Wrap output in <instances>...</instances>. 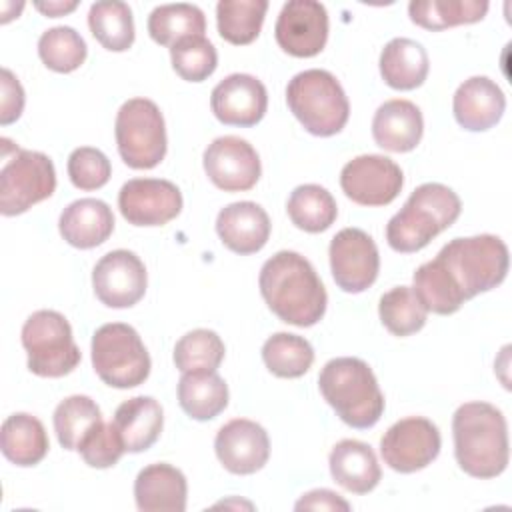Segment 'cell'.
<instances>
[{
	"label": "cell",
	"mask_w": 512,
	"mask_h": 512,
	"mask_svg": "<svg viewBox=\"0 0 512 512\" xmlns=\"http://www.w3.org/2000/svg\"><path fill=\"white\" fill-rule=\"evenodd\" d=\"M258 286L268 308L286 324L308 328L326 312V288L314 266L298 252L280 250L268 258L260 268Z\"/></svg>",
	"instance_id": "cell-1"
},
{
	"label": "cell",
	"mask_w": 512,
	"mask_h": 512,
	"mask_svg": "<svg viewBox=\"0 0 512 512\" xmlns=\"http://www.w3.org/2000/svg\"><path fill=\"white\" fill-rule=\"evenodd\" d=\"M432 266L460 304L504 282L508 274V246L494 234L454 238L440 248Z\"/></svg>",
	"instance_id": "cell-2"
},
{
	"label": "cell",
	"mask_w": 512,
	"mask_h": 512,
	"mask_svg": "<svg viewBox=\"0 0 512 512\" xmlns=\"http://www.w3.org/2000/svg\"><path fill=\"white\" fill-rule=\"evenodd\" d=\"M454 456L474 478H496L508 466V426L504 414L488 402H466L452 418Z\"/></svg>",
	"instance_id": "cell-3"
},
{
	"label": "cell",
	"mask_w": 512,
	"mask_h": 512,
	"mask_svg": "<svg viewBox=\"0 0 512 512\" xmlns=\"http://www.w3.org/2000/svg\"><path fill=\"white\" fill-rule=\"evenodd\" d=\"M462 210L458 194L440 184H420L386 224V242L392 250L410 254L426 248L432 238L450 228Z\"/></svg>",
	"instance_id": "cell-4"
},
{
	"label": "cell",
	"mask_w": 512,
	"mask_h": 512,
	"mask_svg": "<svg viewBox=\"0 0 512 512\" xmlns=\"http://www.w3.org/2000/svg\"><path fill=\"white\" fill-rule=\"evenodd\" d=\"M324 400L336 416L358 430L372 428L384 412V394L372 368L354 356L332 358L318 376Z\"/></svg>",
	"instance_id": "cell-5"
},
{
	"label": "cell",
	"mask_w": 512,
	"mask_h": 512,
	"mask_svg": "<svg viewBox=\"0 0 512 512\" xmlns=\"http://www.w3.org/2000/svg\"><path fill=\"white\" fill-rule=\"evenodd\" d=\"M286 102L296 120L322 138L338 134L350 116L344 88L334 74L320 68L298 72L286 86Z\"/></svg>",
	"instance_id": "cell-6"
},
{
	"label": "cell",
	"mask_w": 512,
	"mask_h": 512,
	"mask_svg": "<svg viewBox=\"0 0 512 512\" xmlns=\"http://www.w3.org/2000/svg\"><path fill=\"white\" fill-rule=\"evenodd\" d=\"M92 366L112 388L140 386L150 374V354L130 324H102L92 336Z\"/></svg>",
	"instance_id": "cell-7"
},
{
	"label": "cell",
	"mask_w": 512,
	"mask_h": 512,
	"mask_svg": "<svg viewBox=\"0 0 512 512\" xmlns=\"http://www.w3.org/2000/svg\"><path fill=\"white\" fill-rule=\"evenodd\" d=\"M22 346L28 370L42 378H60L80 364V348L68 320L56 310H36L22 326Z\"/></svg>",
	"instance_id": "cell-8"
},
{
	"label": "cell",
	"mask_w": 512,
	"mask_h": 512,
	"mask_svg": "<svg viewBox=\"0 0 512 512\" xmlns=\"http://www.w3.org/2000/svg\"><path fill=\"white\" fill-rule=\"evenodd\" d=\"M114 136L120 158L134 170H150L166 156L164 116L148 98H130L120 106Z\"/></svg>",
	"instance_id": "cell-9"
},
{
	"label": "cell",
	"mask_w": 512,
	"mask_h": 512,
	"mask_svg": "<svg viewBox=\"0 0 512 512\" xmlns=\"http://www.w3.org/2000/svg\"><path fill=\"white\" fill-rule=\"evenodd\" d=\"M54 190L56 170L52 160L42 152L16 146L0 170V212L18 216L50 198Z\"/></svg>",
	"instance_id": "cell-10"
},
{
	"label": "cell",
	"mask_w": 512,
	"mask_h": 512,
	"mask_svg": "<svg viewBox=\"0 0 512 512\" xmlns=\"http://www.w3.org/2000/svg\"><path fill=\"white\" fill-rule=\"evenodd\" d=\"M442 438L438 426L424 416H408L394 422L380 440V454L388 468L412 474L436 460Z\"/></svg>",
	"instance_id": "cell-11"
},
{
	"label": "cell",
	"mask_w": 512,
	"mask_h": 512,
	"mask_svg": "<svg viewBox=\"0 0 512 512\" xmlns=\"http://www.w3.org/2000/svg\"><path fill=\"white\" fill-rule=\"evenodd\" d=\"M332 278L348 294L370 288L380 270V254L372 236L360 228H342L328 248Z\"/></svg>",
	"instance_id": "cell-12"
},
{
	"label": "cell",
	"mask_w": 512,
	"mask_h": 512,
	"mask_svg": "<svg viewBox=\"0 0 512 512\" xmlns=\"http://www.w3.org/2000/svg\"><path fill=\"white\" fill-rule=\"evenodd\" d=\"M404 174L400 166L382 154H362L344 164L340 172L342 192L360 206H386L400 194Z\"/></svg>",
	"instance_id": "cell-13"
},
{
	"label": "cell",
	"mask_w": 512,
	"mask_h": 512,
	"mask_svg": "<svg viewBox=\"0 0 512 512\" xmlns=\"http://www.w3.org/2000/svg\"><path fill=\"white\" fill-rule=\"evenodd\" d=\"M148 286L144 262L130 250H112L104 254L92 270V288L96 298L108 308H130L138 304Z\"/></svg>",
	"instance_id": "cell-14"
},
{
	"label": "cell",
	"mask_w": 512,
	"mask_h": 512,
	"mask_svg": "<svg viewBox=\"0 0 512 512\" xmlns=\"http://www.w3.org/2000/svg\"><path fill=\"white\" fill-rule=\"evenodd\" d=\"M210 182L224 192H244L256 186L262 174L260 156L240 136H220L208 144L202 156Z\"/></svg>",
	"instance_id": "cell-15"
},
{
	"label": "cell",
	"mask_w": 512,
	"mask_h": 512,
	"mask_svg": "<svg viewBox=\"0 0 512 512\" xmlns=\"http://www.w3.org/2000/svg\"><path fill=\"white\" fill-rule=\"evenodd\" d=\"M118 208L132 226H164L182 210L180 188L162 178H132L118 192Z\"/></svg>",
	"instance_id": "cell-16"
},
{
	"label": "cell",
	"mask_w": 512,
	"mask_h": 512,
	"mask_svg": "<svg viewBox=\"0 0 512 512\" xmlns=\"http://www.w3.org/2000/svg\"><path fill=\"white\" fill-rule=\"evenodd\" d=\"M274 36L278 46L296 58L320 54L328 40V12L316 0H290L282 6Z\"/></svg>",
	"instance_id": "cell-17"
},
{
	"label": "cell",
	"mask_w": 512,
	"mask_h": 512,
	"mask_svg": "<svg viewBox=\"0 0 512 512\" xmlns=\"http://www.w3.org/2000/svg\"><path fill=\"white\" fill-rule=\"evenodd\" d=\"M214 450L220 464L232 474H254L264 468L270 458L268 432L254 420L234 418L226 422L216 438Z\"/></svg>",
	"instance_id": "cell-18"
},
{
	"label": "cell",
	"mask_w": 512,
	"mask_h": 512,
	"mask_svg": "<svg viewBox=\"0 0 512 512\" xmlns=\"http://www.w3.org/2000/svg\"><path fill=\"white\" fill-rule=\"evenodd\" d=\"M212 114L228 126L248 128L258 124L268 108L266 86L252 74H230L210 94Z\"/></svg>",
	"instance_id": "cell-19"
},
{
	"label": "cell",
	"mask_w": 512,
	"mask_h": 512,
	"mask_svg": "<svg viewBox=\"0 0 512 512\" xmlns=\"http://www.w3.org/2000/svg\"><path fill=\"white\" fill-rule=\"evenodd\" d=\"M270 218L266 210L250 200L232 202L216 216V234L220 242L236 254H254L262 250L270 238Z\"/></svg>",
	"instance_id": "cell-20"
},
{
	"label": "cell",
	"mask_w": 512,
	"mask_h": 512,
	"mask_svg": "<svg viewBox=\"0 0 512 512\" xmlns=\"http://www.w3.org/2000/svg\"><path fill=\"white\" fill-rule=\"evenodd\" d=\"M452 110L464 130L484 132L500 122L506 110V96L488 76H472L456 88Z\"/></svg>",
	"instance_id": "cell-21"
},
{
	"label": "cell",
	"mask_w": 512,
	"mask_h": 512,
	"mask_svg": "<svg viewBox=\"0 0 512 512\" xmlns=\"http://www.w3.org/2000/svg\"><path fill=\"white\" fill-rule=\"evenodd\" d=\"M424 132V118L420 108L404 98L386 100L378 106L372 118V138L388 152L414 150Z\"/></svg>",
	"instance_id": "cell-22"
},
{
	"label": "cell",
	"mask_w": 512,
	"mask_h": 512,
	"mask_svg": "<svg viewBox=\"0 0 512 512\" xmlns=\"http://www.w3.org/2000/svg\"><path fill=\"white\" fill-rule=\"evenodd\" d=\"M186 494V476L166 462L142 468L134 480V498L142 512H184Z\"/></svg>",
	"instance_id": "cell-23"
},
{
	"label": "cell",
	"mask_w": 512,
	"mask_h": 512,
	"mask_svg": "<svg viewBox=\"0 0 512 512\" xmlns=\"http://www.w3.org/2000/svg\"><path fill=\"white\" fill-rule=\"evenodd\" d=\"M58 230L74 248H96L114 232V214L104 200L80 198L62 210Z\"/></svg>",
	"instance_id": "cell-24"
},
{
	"label": "cell",
	"mask_w": 512,
	"mask_h": 512,
	"mask_svg": "<svg viewBox=\"0 0 512 512\" xmlns=\"http://www.w3.org/2000/svg\"><path fill=\"white\" fill-rule=\"evenodd\" d=\"M330 474L336 484L352 494H368L382 478L374 450L360 440H340L328 458Z\"/></svg>",
	"instance_id": "cell-25"
},
{
	"label": "cell",
	"mask_w": 512,
	"mask_h": 512,
	"mask_svg": "<svg viewBox=\"0 0 512 512\" xmlns=\"http://www.w3.org/2000/svg\"><path fill=\"white\" fill-rule=\"evenodd\" d=\"M112 422L126 452L136 454L148 450L158 440L164 426V412L152 396H134L116 408Z\"/></svg>",
	"instance_id": "cell-26"
},
{
	"label": "cell",
	"mask_w": 512,
	"mask_h": 512,
	"mask_svg": "<svg viewBox=\"0 0 512 512\" xmlns=\"http://www.w3.org/2000/svg\"><path fill=\"white\" fill-rule=\"evenodd\" d=\"M430 70L424 46L410 38H392L380 52V76L394 90H414Z\"/></svg>",
	"instance_id": "cell-27"
},
{
	"label": "cell",
	"mask_w": 512,
	"mask_h": 512,
	"mask_svg": "<svg viewBox=\"0 0 512 512\" xmlns=\"http://www.w3.org/2000/svg\"><path fill=\"white\" fill-rule=\"evenodd\" d=\"M0 448L6 460L26 468L44 460L50 442L44 424L36 416L16 412L2 422Z\"/></svg>",
	"instance_id": "cell-28"
},
{
	"label": "cell",
	"mask_w": 512,
	"mask_h": 512,
	"mask_svg": "<svg viewBox=\"0 0 512 512\" xmlns=\"http://www.w3.org/2000/svg\"><path fill=\"white\" fill-rule=\"evenodd\" d=\"M178 404L194 420H212L228 406V386L216 370L182 372Z\"/></svg>",
	"instance_id": "cell-29"
},
{
	"label": "cell",
	"mask_w": 512,
	"mask_h": 512,
	"mask_svg": "<svg viewBox=\"0 0 512 512\" xmlns=\"http://www.w3.org/2000/svg\"><path fill=\"white\" fill-rule=\"evenodd\" d=\"M488 12L486 0H412L410 20L426 30H446L480 22Z\"/></svg>",
	"instance_id": "cell-30"
},
{
	"label": "cell",
	"mask_w": 512,
	"mask_h": 512,
	"mask_svg": "<svg viewBox=\"0 0 512 512\" xmlns=\"http://www.w3.org/2000/svg\"><path fill=\"white\" fill-rule=\"evenodd\" d=\"M286 210L292 224L310 234L328 230L338 216L334 196L318 184L296 186L288 196Z\"/></svg>",
	"instance_id": "cell-31"
},
{
	"label": "cell",
	"mask_w": 512,
	"mask_h": 512,
	"mask_svg": "<svg viewBox=\"0 0 512 512\" xmlns=\"http://www.w3.org/2000/svg\"><path fill=\"white\" fill-rule=\"evenodd\" d=\"M206 18L204 12L186 2L160 4L148 16V34L156 44L174 46L190 36H204Z\"/></svg>",
	"instance_id": "cell-32"
},
{
	"label": "cell",
	"mask_w": 512,
	"mask_h": 512,
	"mask_svg": "<svg viewBox=\"0 0 512 512\" xmlns=\"http://www.w3.org/2000/svg\"><path fill=\"white\" fill-rule=\"evenodd\" d=\"M88 26L92 36L110 52H124L134 42V18L126 2H94L88 12Z\"/></svg>",
	"instance_id": "cell-33"
},
{
	"label": "cell",
	"mask_w": 512,
	"mask_h": 512,
	"mask_svg": "<svg viewBox=\"0 0 512 512\" xmlns=\"http://www.w3.org/2000/svg\"><path fill=\"white\" fill-rule=\"evenodd\" d=\"M266 10V0H220L216 4L218 34L236 46L250 44L262 30Z\"/></svg>",
	"instance_id": "cell-34"
},
{
	"label": "cell",
	"mask_w": 512,
	"mask_h": 512,
	"mask_svg": "<svg viewBox=\"0 0 512 512\" xmlns=\"http://www.w3.org/2000/svg\"><path fill=\"white\" fill-rule=\"evenodd\" d=\"M54 432L64 450H78L82 440L102 422L98 404L84 394L64 398L54 410Z\"/></svg>",
	"instance_id": "cell-35"
},
{
	"label": "cell",
	"mask_w": 512,
	"mask_h": 512,
	"mask_svg": "<svg viewBox=\"0 0 512 512\" xmlns=\"http://www.w3.org/2000/svg\"><path fill=\"white\" fill-rule=\"evenodd\" d=\"M262 360L278 378H300L310 370L314 350L310 342L298 334L276 332L264 342Z\"/></svg>",
	"instance_id": "cell-36"
},
{
	"label": "cell",
	"mask_w": 512,
	"mask_h": 512,
	"mask_svg": "<svg viewBox=\"0 0 512 512\" xmlns=\"http://www.w3.org/2000/svg\"><path fill=\"white\" fill-rule=\"evenodd\" d=\"M378 314L390 334L404 338L424 328L428 310L410 286H396L382 294Z\"/></svg>",
	"instance_id": "cell-37"
},
{
	"label": "cell",
	"mask_w": 512,
	"mask_h": 512,
	"mask_svg": "<svg viewBox=\"0 0 512 512\" xmlns=\"http://www.w3.org/2000/svg\"><path fill=\"white\" fill-rule=\"evenodd\" d=\"M88 48L80 32L72 26H54L42 32L38 40V56L46 68L68 74L80 68L86 60Z\"/></svg>",
	"instance_id": "cell-38"
},
{
	"label": "cell",
	"mask_w": 512,
	"mask_h": 512,
	"mask_svg": "<svg viewBox=\"0 0 512 512\" xmlns=\"http://www.w3.org/2000/svg\"><path fill=\"white\" fill-rule=\"evenodd\" d=\"M222 338L208 328L186 332L174 346V364L180 372L216 370L224 360Z\"/></svg>",
	"instance_id": "cell-39"
},
{
	"label": "cell",
	"mask_w": 512,
	"mask_h": 512,
	"mask_svg": "<svg viewBox=\"0 0 512 512\" xmlns=\"http://www.w3.org/2000/svg\"><path fill=\"white\" fill-rule=\"evenodd\" d=\"M174 72L186 82H202L214 74L218 66V52L204 36H190L170 48Z\"/></svg>",
	"instance_id": "cell-40"
},
{
	"label": "cell",
	"mask_w": 512,
	"mask_h": 512,
	"mask_svg": "<svg viewBox=\"0 0 512 512\" xmlns=\"http://www.w3.org/2000/svg\"><path fill=\"white\" fill-rule=\"evenodd\" d=\"M66 168L70 182L80 190H98L110 180L112 174L108 156L92 146H80L72 150Z\"/></svg>",
	"instance_id": "cell-41"
},
{
	"label": "cell",
	"mask_w": 512,
	"mask_h": 512,
	"mask_svg": "<svg viewBox=\"0 0 512 512\" xmlns=\"http://www.w3.org/2000/svg\"><path fill=\"white\" fill-rule=\"evenodd\" d=\"M82 460L92 468H110L126 452L114 422H100L78 446Z\"/></svg>",
	"instance_id": "cell-42"
},
{
	"label": "cell",
	"mask_w": 512,
	"mask_h": 512,
	"mask_svg": "<svg viewBox=\"0 0 512 512\" xmlns=\"http://www.w3.org/2000/svg\"><path fill=\"white\" fill-rule=\"evenodd\" d=\"M24 110V88L18 78L2 68V98H0V124L8 126L22 116Z\"/></svg>",
	"instance_id": "cell-43"
},
{
	"label": "cell",
	"mask_w": 512,
	"mask_h": 512,
	"mask_svg": "<svg viewBox=\"0 0 512 512\" xmlns=\"http://www.w3.org/2000/svg\"><path fill=\"white\" fill-rule=\"evenodd\" d=\"M296 510H342L348 512L350 504L340 498V494L328 490V488H318L302 494V498L294 506Z\"/></svg>",
	"instance_id": "cell-44"
},
{
	"label": "cell",
	"mask_w": 512,
	"mask_h": 512,
	"mask_svg": "<svg viewBox=\"0 0 512 512\" xmlns=\"http://www.w3.org/2000/svg\"><path fill=\"white\" fill-rule=\"evenodd\" d=\"M34 6L48 18H58L72 12L78 6V2H36Z\"/></svg>",
	"instance_id": "cell-45"
}]
</instances>
